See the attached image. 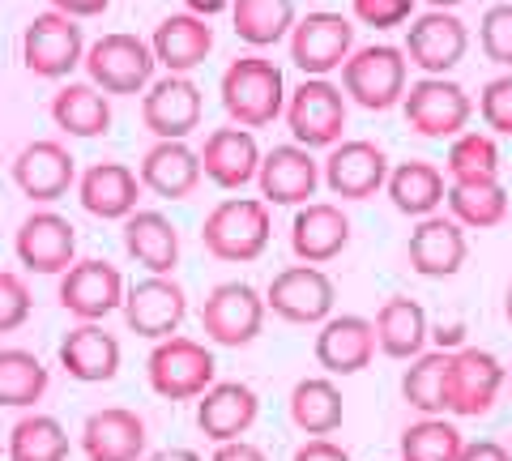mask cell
I'll use <instances>...</instances> for the list:
<instances>
[{"label":"cell","mask_w":512,"mask_h":461,"mask_svg":"<svg viewBox=\"0 0 512 461\" xmlns=\"http://www.w3.org/2000/svg\"><path fill=\"white\" fill-rule=\"evenodd\" d=\"M201 116H205V99L188 73L154 77L146 94H141V124L154 133V141H188L201 129Z\"/></svg>","instance_id":"11"},{"label":"cell","mask_w":512,"mask_h":461,"mask_svg":"<svg viewBox=\"0 0 512 461\" xmlns=\"http://www.w3.org/2000/svg\"><path fill=\"white\" fill-rule=\"evenodd\" d=\"M60 368L82 385H107L120 372V338L107 333L103 321H77L60 338Z\"/></svg>","instance_id":"28"},{"label":"cell","mask_w":512,"mask_h":461,"mask_svg":"<svg viewBox=\"0 0 512 461\" xmlns=\"http://www.w3.org/2000/svg\"><path fill=\"white\" fill-rule=\"evenodd\" d=\"M320 180L342 201H372L384 188V180H389V154L376 141H363V137L338 141V146H329L325 163H320Z\"/></svg>","instance_id":"17"},{"label":"cell","mask_w":512,"mask_h":461,"mask_svg":"<svg viewBox=\"0 0 512 461\" xmlns=\"http://www.w3.org/2000/svg\"><path fill=\"white\" fill-rule=\"evenodd\" d=\"M457 461H512V453L500 440H466V449H461Z\"/></svg>","instance_id":"49"},{"label":"cell","mask_w":512,"mask_h":461,"mask_svg":"<svg viewBox=\"0 0 512 461\" xmlns=\"http://www.w3.org/2000/svg\"><path fill=\"white\" fill-rule=\"evenodd\" d=\"M350 9L372 30H393L414 18V0H350Z\"/></svg>","instance_id":"46"},{"label":"cell","mask_w":512,"mask_h":461,"mask_svg":"<svg viewBox=\"0 0 512 461\" xmlns=\"http://www.w3.org/2000/svg\"><path fill=\"white\" fill-rule=\"evenodd\" d=\"M256 184H261V201L274 210V205H308L320 188V163L312 158V150L303 146H274L269 154H261V171H256Z\"/></svg>","instance_id":"22"},{"label":"cell","mask_w":512,"mask_h":461,"mask_svg":"<svg viewBox=\"0 0 512 461\" xmlns=\"http://www.w3.org/2000/svg\"><path fill=\"white\" fill-rule=\"evenodd\" d=\"M52 120L69 137H103L111 129V99L90 82H64L52 94Z\"/></svg>","instance_id":"35"},{"label":"cell","mask_w":512,"mask_h":461,"mask_svg":"<svg viewBox=\"0 0 512 461\" xmlns=\"http://www.w3.org/2000/svg\"><path fill=\"white\" fill-rule=\"evenodd\" d=\"M291 461H350V453L342 449V444H333L329 436H308L295 449Z\"/></svg>","instance_id":"47"},{"label":"cell","mask_w":512,"mask_h":461,"mask_svg":"<svg viewBox=\"0 0 512 461\" xmlns=\"http://www.w3.org/2000/svg\"><path fill=\"white\" fill-rule=\"evenodd\" d=\"M201 154V176L227 188V193H239L256 180L261 171V146H256V133L252 129H239V124H227V129H214L205 133V146Z\"/></svg>","instance_id":"23"},{"label":"cell","mask_w":512,"mask_h":461,"mask_svg":"<svg viewBox=\"0 0 512 461\" xmlns=\"http://www.w3.org/2000/svg\"><path fill=\"white\" fill-rule=\"evenodd\" d=\"M235 35L248 47H274L291 35L295 18V0H235L231 5Z\"/></svg>","instance_id":"37"},{"label":"cell","mask_w":512,"mask_h":461,"mask_svg":"<svg viewBox=\"0 0 512 461\" xmlns=\"http://www.w3.org/2000/svg\"><path fill=\"white\" fill-rule=\"evenodd\" d=\"M82 60H86V39L73 18H64L56 9L30 18L26 35H22V65L30 73L47 77V82H60V77H69Z\"/></svg>","instance_id":"13"},{"label":"cell","mask_w":512,"mask_h":461,"mask_svg":"<svg viewBox=\"0 0 512 461\" xmlns=\"http://www.w3.org/2000/svg\"><path fill=\"white\" fill-rule=\"evenodd\" d=\"M291 60L303 77H329L346 65V56L355 52V26L342 13L316 9L308 18L291 26Z\"/></svg>","instance_id":"14"},{"label":"cell","mask_w":512,"mask_h":461,"mask_svg":"<svg viewBox=\"0 0 512 461\" xmlns=\"http://www.w3.org/2000/svg\"><path fill=\"white\" fill-rule=\"evenodd\" d=\"M338 304V286L320 265H286L265 286V308L286 325H325Z\"/></svg>","instance_id":"8"},{"label":"cell","mask_w":512,"mask_h":461,"mask_svg":"<svg viewBox=\"0 0 512 461\" xmlns=\"http://www.w3.org/2000/svg\"><path fill=\"white\" fill-rule=\"evenodd\" d=\"M30 312H35V295H30V282L18 269H0V333H18Z\"/></svg>","instance_id":"43"},{"label":"cell","mask_w":512,"mask_h":461,"mask_svg":"<svg viewBox=\"0 0 512 461\" xmlns=\"http://www.w3.org/2000/svg\"><path fill=\"white\" fill-rule=\"evenodd\" d=\"M47 376L43 359L35 351H22V346H5L0 351V406H13V410H30L35 402H43Z\"/></svg>","instance_id":"38"},{"label":"cell","mask_w":512,"mask_h":461,"mask_svg":"<svg viewBox=\"0 0 512 461\" xmlns=\"http://www.w3.org/2000/svg\"><path fill=\"white\" fill-rule=\"evenodd\" d=\"M461 449H466V436L444 415H423L402 432V461H457Z\"/></svg>","instance_id":"42"},{"label":"cell","mask_w":512,"mask_h":461,"mask_svg":"<svg viewBox=\"0 0 512 461\" xmlns=\"http://www.w3.org/2000/svg\"><path fill=\"white\" fill-rule=\"evenodd\" d=\"M291 419L303 436H333L346 423V397L333 376H303L291 389Z\"/></svg>","instance_id":"34"},{"label":"cell","mask_w":512,"mask_h":461,"mask_svg":"<svg viewBox=\"0 0 512 461\" xmlns=\"http://www.w3.org/2000/svg\"><path fill=\"white\" fill-rule=\"evenodd\" d=\"M265 316H269V308H265V295L256 291V286L218 282L201 304V329L214 346H231V351H239V346L261 338Z\"/></svg>","instance_id":"7"},{"label":"cell","mask_w":512,"mask_h":461,"mask_svg":"<svg viewBox=\"0 0 512 461\" xmlns=\"http://www.w3.org/2000/svg\"><path fill=\"white\" fill-rule=\"evenodd\" d=\"M478 116L491 129V137H512V73L491 77L478 94Z\"/></svg>","instance_id":"45"},{"label":"cell","mask_w":512,"mask_h":461,"mask_svg":"<svg viewBox=\"0 0 512 461\" xmlns=\"http://www.w3.org/2000/svg\"><path fill=\"white\" fill-rule=\"evenodd\" d=\"M470 257L466 244V227L457 218L444 214H427L414 222L410 240H406V261L419 278H453Z\"/></svg>","instance_id":"20"},{"label":"cell","mask_w":512,"mask_h":461,"mask_svg":"<svg viewBox=\"0 0 512 461\" xmlns=\"http://www.w3.org/2000/svg\"><path fill=\"white\" fill-rule=\"evenodd\" d=\"M137 180L163 201H188L201 188V154L188 141H154L137 163Z\"/></svg>","instance_id":"26"},{"label":"cell","mask_w":512,"mask_h":461,"mask_svg":"<svg viewBox=\"0 0 512 461\" xmlns=\"http://www.w3.org/2000/svg\"><path fill=\"white\" fill-rule=\"evenodd\" d=\"M146 444V419L128 406H103L82 423V453L90 461H141Z\"/></svg>","instance_id":"29"},{"label":"cell","mask_w":512,"mask_h":461,"mask_svg":"<svg viewBox=\"0 0 512 461\" xmlns=\"http://www.w3.org/2000/svg\"><path fill=\"white\" fill-rule=\"evenodd\" d=\"M350 244V218L333 201H308L291 218V252L303 265L338 261Z\"/></svg>","instance_id":"25"},{"label":"cell","mask_w":512,"mask_h":461,"mask_svg":"<svg viewBox=\"0 0 512 461\" xmlns=\"http://www.w3.org/2000/svg\"><path fill=\"white\" fill-rule=\"evenodd\" d=\"M141 193H146V188H141L137 171L128 163H111V158L90 163L82 176H77V201H82V210L103 222H124L137 210Z\"/></svg>","instance_id":"27"},{"label":"cell","mask_w":512,"mask_h":461,"mask_svg":"<svg viewBox=\"0 0 512 461\" xmlns=\"http://www.w3.org/2000/svg\"><path fill=\"white\" fill-rule=\"evenodd\" d=\"M376 351L389 355V359H414L423 355V346L431 338V325H427V312L419 299L410 295H389L376 312Z\"/></svg>","instance_id":"33"},{"label":"cell","mask_w":512,"mask_h":461,"mask_svg":"<svg viewBox=\"0 0 512 461\" xmlns=\"http://www.w3.org/2000/svg\"><path fill=\"white\" fill-rule=\"evenodd\" d=\"M431 9H457V5H466V0H427Z\"/></svg>","instance_id":"54"},{"label":"cell","mask_w":512,"mask_h":461,"mask_svg":"<svg viewBox=\"0 0 512 461\" xmlns=\"http://www.w3.org/2000/svg\"><path fill=\"white\" fill-rule=\"evenodd\" d=\"M235 0H184L188 13H197V18H218L222 9H231Z\"/></svg>","instance_id":"51"},{"label":"cell","mask_w":512,"mask_h":461,"mask_svg":"<svg viewBox=\"0 0 512 461\" xmlns=\"http://www.w3.org/2000/svg\"><path fill=\"white\" fill-rule=\"evenodd\" d=\"M402 52L414 69H423V77H444L448 69H457L461 60H466L470 30L453 9H431L406 26Z\"/></svg>","instance_id":"16"},{"label":"cell","mask_w":512,"mask_h":461,"mask_svg":"<svg viewBox=\"0 0 512 461\" xmlns=\"http://www.w3.org/2000/svg\"><path fill=\"white\" fill-rule=\"evenodd\" d=\"M402 397L419 415H448V351H423L402 376Z\"/></svg>","instance_id":"40"},{"label":"cell","mask_w":512,"mask_h":461,"mask_svg":"<svg viewBox=\"0 0 512 461\" xmlns=\"http://www.w3.org/2000/svg\"><path fill=\"white\" fill-rule=\"evenodd\" d=\"M124 252L146 274H175L180 265V227L163 210H133L124 218Z\"/></svg>","instance_id":"31"},{"label":"cell","mask_w":512,"mask_h":461,"mask_svg":"<svg viewBox=\"0 0 512 461\" xmlns=\"http://www.w3.org/2000/svg\"><path fill=\"white\" fill-rule=\"evenodd\" d=\"M9 461H69V432L56 415H22L9 432Z\"/></svg>","instance_id":"41"},{"label":"cell","mask_w":512,"mask_h":461,"mask_svg":"<svg viewBox=\"0 0 512 461\" xmlns=\"http://www.w3.org/2000/svg\"><path fill=\"white\" fill-rule=\"evenodd\" d=\"M82 65L90 73V86H99L111 99V94H146V86L154 82L158 60L146 39L116 30V35H103L86 47Z\"/></svg>","instance_id":"6"},{"label":"cell","mask_w":512,"mask_h":461,"mask_svg":"<svg viewBox=\"0 0 512 461\" xmlns=\"http://www.w3.org/2000/svg\"><path fill=\"white\" fill-rule=\"evenodd\" d=\"M508 380H512V368H508Z\"/></svg>","instance_id":"56"},{"label":"cell","mask_w":512,"mask_h":461,"mask_svg":"<svg viewBox=\"0 0 512 461\" xmlns=\"http://www.w3.org/2000/svg\"><path fill=\"white\" fill-rule=\"evenodd\" d=\"M141 461H201L197 449H158V453H146Z\"/></svg>","instance_id":"53"},{"label":"cell","mask_w":512,"mask_h":461,"mask_svg":"<svg viewBox=\"0 0 512 461\" xmlns=\"http://www.w3.org/2000/svg\"><path fill=\"white\" fill-rule=\"evenodd\" d=\"M402 111H406V124L419 137L453 141L457 133L470 129L474 103H470V94L457 82H448V77H419L414 86H406Z\"/></svg>","instance_id":"9"},{"label":"cell","mask_w":512,"mask_h":461,"mask_svg":"<svg viewBox=\"0 0 512 461\" xmlns=\"http://www.w3.org/2000/svg\"><path fill=\"white\" fill-rule=\"evenodd\" d=\"M478 47L491 65L512 69V5H491L478 22Z\"/></svg>","instance_id":"44"},{"label":"cell","mask_w":512,"mask_h":461,"mask_svg":"<svg viewBox=\"0 0 512 461\" xmlns=\"http://www.w3.org/2000/svg\"><path fill=\"white\" fill-rule=\"evenodd\" d=\"M124 291H128V282L116 265L103 257H82L60 274L56 299L73 321H107L111 312H120Z\"/></svg>","instance_id":"12"},{"label":"cell","mask_w":512,"mask_h":461,"mask_svg":"<svg viewBox=\"0 0 512 461\" xmlns=\"http://www.w3.org/2000/svg\"><path fill=\"white\" fill-rule=\"evenodd\" d=\"M261 415V397L244 380H214L210 389L197 397V427L205 440L227 444V440H244L248 427Z\"/></svg>","instance_id":"24"},{"label":"cell","mask_w":512,"mask_h":461,"mask_svg":"<svg viewBox=\"0 0 512 461\" xmlns=\"http://www.w3.org/2000/svg\"><path fill=\"white\" fill-rule=\"evenodd\" d=\"M13 184L35 205H56L77 188V158L56 137H39L13 158Z\"/></svg>","instance_id":"18"},{"label":"cell","mask_w":512,"mask_h":461,"mask_svg":"<svg viewBox=\"0 0 512 461\" xmlns=\"http://www.w3.org/2000/svg\"><path fill=\"white\" fill-rule=\"evenodd\" d=\"M146 380L158 397H167V402H197V397L218 380V363H214V351L205 342L171 333V338L154 342V351L146 359Z\"/></svg>","instance_id":"3"},{"label":"cell","mask_w":512,"mask_h":461,"mask_svg":"<svg viewBox=\"0 0 512 461\" xmlns=\"http://www.w3.org/2000/svg\"><path fill=\"white\" fill-rule=\"evenodd\" d=\"M384 193H389L397 214H406V218L419 222L427 214H440L444 193H448V176L436 163H427V158H406V163L389 167Z\"/></svg>","instance_id":"32"},{"label":"cell","mask_w":512,"mask_h":461,"mask_svg":"<svg viewBox=\"0 0 512 461\" xmlns=\"http://www.w3.org/2000/svg\"><path fill=\"white\" fill-rule=\"evenodd\" d=\"M111 0H52V9L64 13V18L82 22V18H99V13H107Z\"/></svg>","instance_id":"50"},{"label":"cell","mask_w":512,"mask_h":461,"mask_svg":"<svg viewBox=\"0 0 512 461\" xmlns=\"http://www.w3.org/2000/svg\"><path fill=\"white\" fill-rule=\"evenodd\" d=\"M222 107L239 129H265L286 111V77L274 60L265 56H239L227 65L218 82Z\"/></svg>","instance_id":"1"},{"label":"cell","mask_w":512,"mask_h":461,"mask_svg":"<svg viewBox=\"0 0 512 461\" xmlns=\"http://www.w3.org/2000/svg\"><path fill=\"white\" fill-rule=\"evenodd\" d=\"M120 312H124V325L133 329L137 338L163 342L171 333H180L184 316H188V295L171 274H146L124 291Z\"/></svg>","instance_id":"15"},{"label":"cell","mask_w":512,"mask_h":461,"mask_svg":"<svg viewBox=\"0 0 512 461\" xmlns=\"http://www.w3.org/2000/svg\"><path fill=\"white\" fill-rule=\"evenodd\" d=\"M376 359V325L359 312H333L316 333V363L325 376H359Z\"/></svg>","instance_id":"21"},{"label":"cell","mask_w":512,"mask_h":461,"mask_svg":"<svg viewBox=\"0 0 512 461\" xmlns=\"http://www.w3.org/2000/svg\"><path fill=\"white\" fill-rule=\"evenodd\" d=\"M286 129L303 150H329L346 133V94L329 77H303L295 90H286Z\"/></svg>","instance_id":"5"},{"label":"cell","mask_w":512,"mask_h":461,"mask_svg":"<svg viewBox=\"0 0 512 461\" xmlns=\"http://www.w3.org/2000/svg\"><path fill=\"white\" fill-rule=\"evenodd\" d=\"M406 77L410 60L402 47L393 43H372L346 56L342 65V94L363 111H389L406 99Z\"/></svg>","instance_id":"4"},{"label":"cell","mask_w":512,"mask_h":461,"mask_svg":"<svg viewBox=\"0 0 512 461\" xmlns=\"http://www.w3.org/2000/svg\"><path fill=\"white\" fill-rule=\"evenodd\" d=\"M150 52L167 73H192L214 52V26H210V18H197V13H188V9L171 13V18L158 22Z\"/></svg>","instance_id":"30"},{"label":"cell","mask_w":512,"mask_h":461,"mask_svg":"<svg viewBox=\"0 0 512 461\" xmlns=\"http://www.w3.org/2000/svg\"><path fill=\"white\" fill-rule=\"evenodd\" d=\"M274 235V218L261 197H227L218 201L201 222V244L214 261L248 265L269 248Z\"/></svg>","instance_id":"2"},{"label":"cell","mask_w":512,"mask_h":461,"mask_svg":"<svg viewBox=\"0 0 512 461\" xmlns=\"http://www.w3.org/2000/svg\"><path fill=\"white\" fill-rule=\"evenodd\" d=\"M508 385V368L483 346H457L448 351V415L483 419L491 415L495 397Z\"/></svg>","instance_id":"10"},{"label":"cell","mask_w":512,"mask_h":461,"mask_svg":"<svg viewBox=\"0 0 512 461\" xmlns=\"http://www.w3.org/2000/svg\"><path fill=\"white\" fill-rule=\"evenodd\" d=\"M210 461H269V457L261 444H252V440H227V444H218Z\"/></svg>","instance_id":"48"},{"label":"cell","mask_w":512,"mask_h":461,"mask_svg":"<svg viewBox=\"0 0 512 461\" xmlns=\"http://www.w3.org/2000/svg\"><path fill=\"white\" fill-rule=\"evenodd\" d=\"M461 333H466V329H461V325H440L436 333H431V338H436V346H440V351H457V346H461Z\"/></svg>","instance_id":"52"},{"label":"cell","mask_w":512,"mask_h":461,"mask_svg":"<svg viewBox=\"0 0 512 461\" xmlns=\"http://www.w3.org/2000/svg\"><path fill=\"white\" fill-rule=\"evenodd\" d=\"M504 321L512 325V282H508V291H504Z\"/></svg>","instance_id":"55"},{"label":"cell","mask_w":512,"mask_h":461,"mask_svg":"<svg viewBox=\"0 0 512 461\" xmlns=\"http://www.w3.org/2000/svg\"><path fill=\"white\" fill-rule=\"evenodd\" d=\"M13 252L26 274H64L77 261V227L56 210H35L13 235Z\"/></svg>","instance_id":"19"},{"label":"cell","mask_w":512,"mask_h":461,"mask_svg":"<svg viewBox=\"0 0 512 461\" xmlns=\"http://www.w3.org/2000/svg\"><path fill=\"white\" fill-rule=\"evenodd\" d=\"M444 176L448 184H491L500 180V146L491 133L466 129L448 141L444 154Z\"/></svg>","instance_id":"36"},{"label":"cell","mask_w":512,"mask_h":461,"mask_svg":"<svg viewBox=\"0 0 512 461\" xmlns=\"http://www.w3.org/2000/svg\"><path fill=\"white\" fill-rule=\"evenodd\" d=\"M448 218H457L466 231H491L508 218V193L500 180L491 184H448L444 193Z\"/></svg>","instance_id":"39"}]
</instances>
